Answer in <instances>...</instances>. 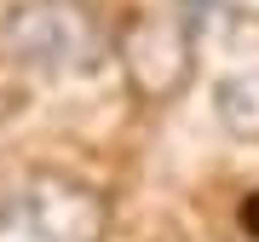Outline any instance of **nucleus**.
Returning a JSON list of instances; mask_svg holds the SVG:
<instances>
[{
	"mask_svg": "<svg viewBox=\"0 0 259 242\" xmlns=\"http://www.w3.org/2000/svg\"><path fill=\"white\" fill-rule=\"evenodd\" d=\"M104 202L69 179H35L0 208V242H98Z\"/></svg>",
	"mask_w": 259,
	"mask_h": 242,
	"instance_id": "1",
	"label": "nucleus"
}]
</instances>
